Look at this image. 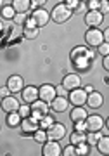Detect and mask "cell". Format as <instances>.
Segmentation results:
<instances>
[{
	"instance_id": "1",
	"label": "cell",
	"mask_w": 109,
	"mask_h": 156,
	"mask_svg": "<svg viewBox=\"0 0 109 156\" xmlns=\"http://www.w3.org/2000/svg\"><path fill=\"white\" fill-rule=\"evenodd\" d=\"M50 16H52V21L54 23H59L61 24V23H66L71 16H73V9H69V7L62 2V4H57V5L52 9Z\"/></svg>"
},
{
	"instance_id": "2",
	"label": "cell",
	"mask_w": 109,
	"mask_h": 156,
	"mask_svg": "<svg viewBox=\"0 0 109 156\" xmlns=\"http://www.w3.org/2000/svg\"><path fill=\"white\" fill-rule=\"evenodd\" d=\"M85 42L88 47H99L100 44H104V31L97 28H90L85 33Z\"/></svg>"
},
{
	"instance_id": "3",
	"label": "cell",
	"mask_w": 109,
	"mask_h": 156,
	"mask_svg": "<svg viewBox=\"0 0 109 156\" xmlns=\"http://www.w3.org/2000/svg\"><path fill=\"white\" fill-rule=\"evenodd\" d=\"M49 111H50V104L42 99L35 101L31 104V116H35L37 120H42L45 115H49Z\"/></svg>"
},
{
	"instance_id": "4",
	"label": "cell",
	"mask_w": 109,
	"mask_h": 156,
	"mask_svg": "<svg viewBox=\"0 0 109 156\" xmlns=\"http://www.w3.org/2000/svg\"><path fill=\"white\" fill-rule=\"evenodd\" d=\"M87 99H88V92L82 87L69 92V102L73 106H83V104H87Z\"/></svg>"
},
{
	"instance_id": "5",
	"label": "cell",
	"mask_w": 109,
	"mask_h": 156,
	"mask_svg": "<svg viewBox=\"0 0 109 156\" xmlns=\"http://www.w3.org/2000/svg\"><path fill=\"white\" fill-rule=\"evenodd\" d=\"M38 92H40V99L45 101V102H49V104L55 99V97H57V89H55L54 85H50V83L40 85Z\"/></svg>"
},
{
	"instance_id": "6",
	"label": "cell",
	"mask_w": 109,
	"mask_h": 156,
	"mask_svg": "<svg viewBox=\"0 0 109 156\" xmlns=\"http://www.w3.org/2000/svg\"><path fill=\"white\" fill-rule=\"evenodd\" d=\"M31 17L35 19V23H37V26L38 28H42V26H45L47 23L50 21V12L45 11L44 7H38V9H35V11L31 12Z\"/></svg>"
},
{
	"instance_id": "7",
	"label": "cell",
	"mask_w": 109,
	"mask_h": 156,
	"mask_svg": "<svg viewBox=\"0 0 109 156\" xmlns=\"http://www.w3.org/2000/svg\"><path fill=\"white\" fill-rule=\"evenodd\" d=\"M87 127H88V132H100V130L106 127V122H104V118L99 116V115H88Z\"/></svg>"
},
{
	"instance_id": "8",
	"label": "cell",
	"mask_w": 109,
	"mask_h": 156,
	"mask_svg": "<svg viewBox=\"0 0 109 156\" xmlns=\"http://www.w3.org/2000/svg\"><path fill=\"white\" fill-rule=\"evenodd\" d=\"M47 135H49L50 140H61V139H64V135H66V125H62V123H59V122H55L54 125L47 130Z\"/></svg>"
},
{
	"instance_id": "9",
	"label": "cell",
	"mask_w": 109,
	"mask_h": 156,
	"mask_svg": "<svg viewBox=\"0 0 109 156\" xmlns=\"http://www.w3.org/2000/svg\"><path fill=\"white\" fill-rule=\"evenodd\" d=\"M62 85H64L69 92L75 90V89H80V87H82V76L76 75V73H69V75H66V76L62 78Z\"/></svg>"
},
{
	"instance_id": "10",
	"label": "cell",
	"mask_w": 109,
	"mask_h": 156,
	"mask_svg": "<svg viewBox=\"0 0 109 156\" xmlns=\"http://www.w3.org/2000/svg\"><path fill=\"white\" fill-rule=\"evenodd\" d=\"M104 21V14L100 11H88L87 14H85V23H87L90 28H97V26H100Z\"/></svg>"
},
{
	"instance_id": "11",
	"label": "cell",
	"mask_w": 109,
	"mask_h": 156,
	"mask_svg": "<svg viewBox=\"0 0 109 156\" xmlns=\"http://www.w3.org/2000/svg\"><path fill=\"white\" fill-rule=\"evenodd\" d=\"M69 97H66V95H57L52 102H50V108H52V111L55 113H64L68 111V108H69Z\"/></svg>"
},
{
	"instance_id": "12",
	"label": "cell",
	"mask_w": 109,
	"mask_h": 156,
	"mask_svg": "<svg viewBox=\"0 0 109 156\" xmlns=\"http://www.w3.org/2000/svg\"><path fill=\"white\" fill-rule=\"evenodd\" d=\"M23 95V102H28V104H33L35 101L40 99V92L37 87H33V85H28V87H24L21 92Z\"/></svg>"
},
{
	"instance_id": "13",
	"label": "cell",
	"mask_w": 109,
	"mask_h": 156,
	"mask_svg": "<svg viewBox=\"0 0 109 156\" xmlns=\"http://www.w3.org/2000/svg\"><path fill=\"white\" fill-rule=\"evenodd\" d=\"M42 154L44 156H59L62 154V149L59 146V140H47L44 144V149H42Z\"/></svg>"
},
{
	"instance_id": "14",
	"label": "cell",
	"mask_w": 109,
	"mask_h": 156,
	"mask_svg": "<svg viewBox=\"0 0 109 156\" xmlns=\"http://www.w3.org/2000/svg\"><path fill=\"white\" fill-rule=\"evenodd\" d=\"M38 128H40V120H37L35 116L23 118V123H21L23 134H33V132L38 130Z\"/></svg>"
},
{
	"instance_id": "15",
	"label": "cell",
	"mask_w": 109,
	"mask_h": 156,
	"mask_svg": "<svg viewBox=\"0 0 109 156\" xmlns=\"http://www.w3.org/2000/svg\"><path fill=\"white\" fill-rule=\"evenodd\" d=\"M7 87L11 89L12 94L23 92V89H24V80H23V76H19V75H12V76L7 78Z\"/></svg>"
},
{
	"instance_id": "16",
	"label": "cell",
	"mask_w": 109,
	"mask_h": 156,
	"mask_svg": "<svg viewBox=\"0 0 109 156\" xmlns=\"http://www.w3.org/2000/svg\"><path fill=\"white\" fill-rule=\"evenodd\" d=\"M19 106L21 102L17 101V97H12V95H7L2 99V109L7 113H14V111H19Z\"/></svg>"
},
{
	"instance_id": "17",
	"label": "cell",
	"mask_w": 109,
	"mask_h": 156,
	"mask_svg": "<svg viewBox=\"0 0 109 156\" xmlns=\"http://www.w3.org/2000/svg\"><path fill=\"white\" fill-rule=\"evenodd\" d=\"M87 104H88V108H92V109H99V108L104 104V97H102V94L100 92H90L88 94V99H87Z\"/></svg>"
},
{
	"instance_id": "18",
	"label": "cell",
	"mask_w": 109,
	"mask_h": 156,
	"mask_svg": "<svg viewBox=\"0 0 109 156\" xmlns=\"http://www.w3.org/2000/svg\"><path fill=\"white\" fill-rule=\"evenodd\" d=\"M69 118L73 122H80V120H87L88 118V113L83 109V106H75L73 109L69 111Z\"/></svg>"
},
{
	"instance_id": "19",
	"label": "cell",
	"mask_w": 109,
	"mask_h": 156,
	"mask_svg": "<svg viewBox=\"0 0 109 156\" xmlns=\"http://www.w3.org/2000/svg\"><path fill=\"white\" fill-rule=\"evenodd\" d=\"M23 123V116L19 115L17 111L14 113H7V125L11 128H16V127H21Z\"/></svg>"
},
{
	"instance_id": "20",
	"label": "cell",
	"mask_w": 109,
	"mask_h": 156,
	"mask_svg": "<svg viewBox=\"0 0 109 156\" xmlns=\"http://www.w3.org/2000/svg\"><path fill=\"white\" fill-rule=\"evenodd\" d=\"M12 7L16 9V12H30L31 0H12Z\"/></svg>"
},
{
	"instance_id": "21",
	"label": "cell",
	"mask_w": 109,
	"mask_h": 156,
	"mask_svg": "<svg viewBox=\"0 0 109 156\" xmlns=\"http://www.w3.org/2000/svg\"><path fill=\"white\" fill-rule=\"evenodd\" d=\"M38 35H40V28H38V26H24V28H23V37H24L26 40L38 38Z\"/></svg>"
},
{
	"instance_id": "22",
	"label": "cell",
	"mask_w": 109,
	"mask_h": 156,
	"mask_svg": "<svg viewBox=\"0 0 109 156\" xmlns=\"http://www.w3.org/2000/svg\"><path fill=\"white\" fill-rule=\"evenodd\" d=\"M69 142L71 144H75V146L82 144V142H87V134H85V132H78V130H75V132L71 134V137H69Z\"/></svg>"
},
{
	"instance_id": "23",
	"label": "cell",
	"mask_w": 109,
	"mask_h": 156,
	"mask_svg": "<svg viewBox=\"0 0 109 156\" xmlns=\"http://www.w3.org/2000/svg\"><path fill=\"white\" fill-rule=\"evenodd\" d=\"M97 151L100 154H109V135H102L97 142Z\"/></svg>"
},
{
	"instance_id": "24",
	"label": "cell",
	"mask_w": 109,
	"mask_h": 156,
	"mask_svg": "<svg viewBox=\"0 0 109 156\" xmlns=\"http://www.w3.org/2000/svg\"><path fill=\"white\" fill-rule=\"evenodd\" d=\"M33 139L37 140L38 144H45V142H47V139H49V135H47V130H44V128H38V130H35V132H33Z\"/></svg>"
},
{
	"instance_id": "25",
	"label": "cell",
	"mask_w": 109,
	"mask_h": 156,
	"mask_svg": "<svg viewBox=\"0 0 109 156\" xmlns=\"http://www.w3.org/2000/svg\"><path fill=\"white\" fill-rule=\"evenodd\" d=\"M73 64H75L76 69H88V66H90V59H88L87 56H82V57H78V59H75Z\"/></svg>"
},
{
	"instance_id": "26",
	"label": "cell",
	"mask_w": 109,
	"mask_h": 156,
	"mask_svg": "<svg viewBox=\"0 0 109 156\" xmlns=\"http://www.w3.org/2000/svg\"><path fill=\"white\" fill-rule=\"evenodd\" d=\"M0 14H2V19H14L17 12H16V9H14L12 5H4Z\"/></svg>"
},
{
	"instance_id": "27",
	"label": "cell",
	"mask_w": 109,
	"mask_h": 156,
	"mask_svg": "<svg viewBox=\"0 0 109 156\" xmlns=\"http://www.w3.org/2000/svg\"><path fill=\"white\" fill-rule=\"evenodd\" d=\"M87 47H83V45H78V47H75V49L71 50V61H75V59H78V57L82 56H87Z\"/></svg>"
},
{
	"instance_id": "28",
	"label": "cell",
	"mask_w": 109,
	"mask_h": 156,
	"mask_svg": "<svg viewBox=\"0 0 109 156\" xmlns=\"http://www.w3.org/2000/svg\"><path fill=\"white\" fill-rule=\"evenodd\" d=\"M100 137H102L100 132H88L87 134V142L90 146H97V142L100 140Z\"/></svg>"
},
{
	"instance_id": "29",
	"label": "cell",
	"mask_w": 109,
	"mask_h": 156,
	"mask_svg": "<svg viewBox=\"0 0 109 156\" xmlns=\"http://www.w3.org/2000/svg\"><path fill=\"white\" fill-rule=\"evenodd\" d=\"M54 123H55V122H54V118L50 116V115H45V116L40 120V128H44V130H49V128L52 127Z\"/></svg>"
},
{
	"instance_id": "30",
	"label": "cell",
	"mask_w": 109,
	"mask_h": 156,
	"mask_svg": "<svg viewBox=\"0 0 109 156\" xmlns=\"http://www.w3.org/2000/svg\"><path fill=\"white\" fill-rule=\"evenodd\" d=\"M19 115H21L23 118H28L31 116V104H28V102H23L21 106H19Z\"/></svg>"
},
{
	"instance_id": "31",
	"label": "cell",
	"mask_w": 109,
	"mask_h": 156,
	"mask_svg": "<svg viewBox=\"0 0 109 156\" xmlns=\"http://www.w3.org/2000/svg\"><path fill=\"white\" fill-rule=\"evenodd\" d=\"M28 14H30V12H17V14H16V17H14L12 21L16 23V24H19V26H21V24H24V23H26Z\"/></svg>"
},
{
	"instance_id": "32",
	"label": "cell",
	"mask_w": 109,
	"mask_h": 156,
	"mask_svg": "<svg viewBox=\"0 0 109 156\" xmlns=\"http://www.w3.org/2000/svg\"><path fill=\"white\" fill-rule=\"evenodd\" d=\"M88 142H82V144H78L76 146V154H90V153H88Z\"/></svg>"
},
{
	"instance_id": "33",
	"label": "cell",
	"mask_w": 109,
	"mask_h": 156,
	"mask_svg": "<svg viewBox=\"0 0 109 156\" xmlns=\"http://www.w3.org/2000/svg\"><path fill=\"white\" fill-rule=\"evenodd\" d=\"M75 130H78V132H87V130H88L87 120H80V122H75Z\"/></svg>"
},
{
	"instance_id": "34",
	"label": "cell",
	"mask_w": 109,
	"mask_h": 156,
	"mask_svg": "<svg viewBox=\"0 0 109 156\" xmlns=\"http://www.w3.org/2000/svg\"><path fill=\"white\" fill-rule=\"evenodd\" d=\"M62 154H64V156H75V154H76V146H75V144L66 146L64 149H62Z\"/></svg>"
},
{
	"instance_id": "35",
	"label": "cell",
	"mask_w": 109,
	"mask_h": 156,
	"mask_svg": "<svg viewBox=\"0 0 109 156\" xmlns=\"http://www.w3.org/2000/svg\"><path fill=\"white\" fill-rule=\"evenodd\" d=\"M97 50H99V54H100V56H109V44H107V42L100 44L97 47Z\"/></svg>"
},
{
	"instance_id": "36",
	"label": "cell",
	"mask_w": 109,
	"mask_h": 156,
	"mask_svg": "<svg viewBox=\"0 0 109 156\" xmlns=\"http://www.w3.org/2000/svg\"><path fill=\"white\" fill-rule=\"evenodd\" d=\"M99 11L102 14H107L109 12V0H100L99 2Z\"/></svg>"
},
{
	"instance_id": "37",
	"label": "cell",
	"mask_w": 109,
	"mask_h": 156,
	"mask_svg": "<svg viewBox=\"0 0 109 156\" xmlns=\"http://www.w3.org/2000/svg\"><path fill=\"white\" fill-rule=\"evenodd\" d=\"M64 4H66L68 7H69V9L76 11L78 7H80V4H82V2H80V0H64Z\"/></svg>"
},
{
	"instance_id": "38",
	"label": "cell",
	"mask_w": 109,
	"mask_h": 156,
	"mask_svg": "<svg viewBox=\"0 0 109 156\" xmlns=\"http://www.w3.org/2000/svg\"><path fill=\"white\" fill-rule=\"evenodd\" d=\"M99 2L100 0H90L88 2V11H99Z\"/></svg>"
},
{
	"instance_id": "39",
	"label": "cell",
	"mask_w": 109,
	"mask_h": 156,
	"mask_svg": "<svg viewBox=\"0 0 109 156\" xmlns=\"http://www.w3.org/2000/svg\"><path fill=\"white\" fill-rule=\"evenodd\" d=\"M47 4V0H31V7L33 9H38V7H44Z\"/></svg>"
},
{
	"instance_id": "40",
	"label": "cell",
	"mask_w": 109,
	"mask_h": 156,
	"mask_svg": "<svg viewBox=\"0 0 109 156\" xmlns=\"http://www.w3.org/2000/svg\"><path fill=\"white\" fill-rule=\"evenodd\" d=\"M55 89H57V95H66L68 92H69V90L66 89V87H64L62 83H61V87H55Z\"/></svg>"
},
{
	"instance_id": "41",
	"label": "cell",
	"mask_w": 109,
	"mask_h": 156,
	"mask_svg": "<svg viewBox=\"0 0 109 156\" xmlns=\"http://www.w3.org/2000/svg\"><path fill=\"white\" fill-rule=\"evenodd\" d=\"M102 64H104V68L109 71V56H104V59H102Z\"/></svg>"
},
{
	"instance_id": "42",
	"label": "cell",
	"mask_w": 109,
	"mask_h": 156,
	"mask_svg": "<svg viewBox=\"0 0 109 156\" xmlns=\"http://www.w3.org/2000/svg\"><path fill=\"white\" fill-rule=\"evenodd\" d=\"M104 42H107V44H109V26L104 30Z\"/></svg>"
},
{
	"instance_id": "43",
	"label": "cell",
	"mask_w": 109,
	"mask_h": 156,
	"mask_svg": "<svg viewBox=\"0 0 109 156\" xmlns=\"http://www.w3.org/2000/svg\"><path fill=\"white\" fill-rule=\"evenodd\" d=\"M87 57H88V59H90V61H92L93 57H95V52H93V50H90V49H88V50H87Z\"/></svg>"
},
{
	"instance_id": "44",
	"label": "cell",
	"mask_w": 109,
	"mask_h": 156,
	"mask_svg": "<svg viewBox=\"0 0 109 156\" xmlns=\"http://www.w3.org/2000/svg\"><path fill=\"white\" fill-rule=\"evenodd\" d=\"M106 127H107V130H109V116H107V122H106Z\"/></svg>"
}]
</instances>
